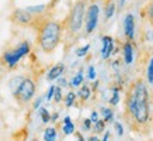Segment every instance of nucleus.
<instances>
[{
    "label": "nucleus",
    "mask_w": 153,
    "mask_h": 141,
    "mask_svg": "<svg viewBox=\"0 0 153 141\" xmlns=\"http://www.w3.org/2000/svg\"><path fill=\"white\" fill-rule=\"evenodd\" d=\"M104 127H105V122L104 120H97V122L94 123V131L102 133L104 131Z\"/></svg>",
    "instance_id": "a878e982"
},
{
    "label": "nucleus",
    "mask_w": 153,
    "mask_h": 141,
    "mask_svg": "<svg viewBox=\"0 0 153 141\" xmlns=\"http://www.w3.org/2000/svg\"><path fill=\"white\" fill-rule=\"evenodd\" d=\"M98 21H100V3H98V0H88L86 14H84V37H88L96 31Z\"/></svg>",
    "instance_id": "39448f33"
},
{
    "label": "nucleus",
    "mask_w": 153,
    "mask_h": 141,
    "mask_svg": "<svg viewBox=\"0 0 153 141\" xmlns=\"http://www.w3.org/2000/svg\"><path fill=\"white\" fill-rule=\"evenodd\" d=\"M58 133H56V128L55 127H48L45 133H44V140L45 141H55Z\"/></svg>",
    "instance_id": "a211bd4d"
},
{
    "label": "nucleus",
    "mask_w": 153,
    "mask_h": 141,
    "mask_svg": "<svg viewBox=\"0 0 153 141\" xmlns=\"http://www.w3.org/2000/svg\"><path fill=\"white\" fill-rule=\"evenodd\" d=\"M30 52H31V44H30V41L24 40V41L20 42L17 47L6 50L3 52V55H1V64L7 69H14L16 66L19 65V62L23 59L24 56H27Z\"/></svg>",
    "instance_id": "20e7f679"
},
{
    "label": "nucleus",
    "mask_w": 153,
    "mask_h": 141,
    "mask_svg": "<svg viewBox=\"0 0 153 141\" xmlns=\"http://www.w3.org/2000/svg\"><path fill=\"white\" fill-rule=\"evenodd\" d=\"M35 90H37L35 82L30 76H24V79L21 80V83L17 88V90L13 93V96L20 106H25V104H28L33 100Z\"/></svg>",
    "instance_id": "0eeeda50"
},
{
    "label": "nucleus",
    "mask_w": 153,
    "mask_h": 141,
    "mask_svg": "<svg viewBox=\"0 0 153 141\" xmlns=\"http://www.w3.org/2000/svg\"><path fill=\"white\" fill-rule=\"evenodd\" d=\"M115 131H117V136H120V137L124 134V128H122L121 123H115Z\"/></svg>",
    "instance_id": "7c9ffc66"
},
{
    "label": "nucleus",
    "mask_w": 153,
    "mask_h": 141,
    "mask_svg": "<svg viewBox=\"0 0 153 141\" xmlns=\"http://www.w3.org/2000/svg\"><path fill=\"white\" fill-rule=\"evenodd\" d=\"M42 100H44V98H39V99H38L37 102L34 103V109H38V106H39V104L42 103Z\"/></svg>",
    "instance_id": "c9c22d12"
},
{
    "label": "nucleus",
    "mask_w": 153,
    "mask_h": 141,
    "mask_svg": "<svg viewBox=\"0 0 153 141\" xmlns=\"http://www.w3.org/2000/svg\"><path fill=\"white\" fill-rule=\"evenodd\" d=\"M90 47H91L90 44H86L84 47L77 48V50H76V55L79 56V58H84V56L88 54V51H90Z\"/></svg>",
    "instance_id": "412c9836"
},
{
    "label": "nucleus",
    "mask_w": 153,
    "mask_h": 141,
    "mask_svg": "<svg viewBox=\"0 0 153 141\" xmlns=\"http://www.w3.org/2000/svg\"><path fill=\"white\" fill-rule=\"evenodd\" d=\"M74 102H76V93L74 92H69L65 98V106L66 107H72L74 104Z\"/></svg>",
    "instance_id": "aec40b11"
},
{
    "label": "nucleus",
    "mask_w": 153,
    "mask_h": 141,
    "mask_svg": "<svg viewBox=\"0 0 153 141\" xmlns=\"http://www.w3.org/2000/svg\"><path fill=\"white\" fill-rule=\"evenodd\" d=\"M53 93H55V86H51V88L48 89V93H47V96H45V98H47V100H48V102H49V100H51V99L53 98Z\"/></svg>",
    "instance_id": "2f4dec72"
},
{
    "label": "nucleus",
    "mask_w": 153,
    "mask_h": 141,
    "mask_svg": "<svg viewBox=\"0 0 153 141\" xmlns=\"http://www.w3.org/2000/svg\"><path fill=\"white\" fill-rule=\"evenodd\" d=\"M52 99H55L56 103L62 102V88L60 86H55V93H53V98Z\"/></svg>",
    "instance_id": "bb28decb"
},
{
    "label": "nucleus",
    "mask_w": 153,
    "mask_h": 141,
    "mask_svg": "<svg viewBox=\"0 0 153 141\" xmlns=\"http://www.w3.org/2000/svg\"><path fill=\"white\" fill-rule=\"evenodd\" d=\"M108 102H110V104H112V106H115V104L120 102V93H118V89H115V88L112 89V96Z\"/></svg>",
    "instance_id": "b1692460"
},
{
    "label": "nucleus",
    "mask_w": 153,
    "mask_h": 141,
    "mask_svg": "<svg viewBox=\"0 0 153 141\" xmlns=\"http://www.w3.org/2000/svg\"><path fill=\"white\" fill-rule=\"evenodd\" d=\"M122 52H124V59H125L126 65H131L134 61V47H132V42L126 41L122 45Z\"/></svg>",
    "instance_id": "ddd939ff"
},
{
    "label": "nucleus",
    "mask_w": 153,
    "mask_h": 141,
    "mask_svg": "<svg viewBox=\"0 0 153 141\" xmlns=\"http://www.w3.org/2000/svg\"><path fill=\"white\" fill-rule=\"evenodd\" d=\"M150 117L148 85L143 78H136L129 83L125 98V118L132 130L140 131L148 126Z\"/></svg>",
    "instance_id": "f257e3e1"
},
{
    "label": "nucleus",
    "mask_w": 153,
    "mask_h": 141,
    "mask_svg": "<svg viewBox=\"0 0 153 141\" xmlns=\"http://www.w3.org/2000/svg\"><path fill=\"white\" fill-rule=\"evenodd\" d=\"M34 30L37 31L38 48L47 55L53 54L56 48L59 47L62 37H63L62 21L55 20L51 16V13H45Z\"/></svg>",
    "instance_id": "f03ea898"
},
{
    "label": "nucleus",
    "mask_w": 153,
    "mask_h": 141,
    "mask_svg": "<svg viewBox=\"0 0 153 141\" xmlns=\"http://www.w3.org/2000/svg\"><path fill=\"white\" fill-rule=\"evenodd\" d=\"M83 80H84V76H83V69H80L76 75L72 78L70 80V86H73V88H79L83 85Z\"/></svg>",
    "instance_id": "2eb2a0df"
},
{
    "label": "nucleus",
    "mask_w": 153,
    "mask_h": 141,
    "mask_svg": "<svg viewBox=\"0 0 153 141\" xmlns=\"http://www.w3.org/2000/svg\"><path fill=\"white\" fill-rule=\"evenodd\" d=\"M101 113L104 114V122H111L112 120V110L111 109H105V107H102L101 109Z\"/></svg>",
    "instance_id": "393cba45"
},
{
    "label": "nucleus",
    "mask_w": 153,
    "mask_h": 141,
    "mask_svg": "<svg viewBox=\"0 0 153 141\" xmlns=\"http://www.w3.org/2000/svg\"><path fill=\"white\" fill-rule=\"evenodd\" d=\"M45 14V13H44ZM44 14H33L27 11L25 9H14L10 14V21L14 24V26H17V27H23V28H35L37 27L38 21L42 19V16Z\"/></svg>",
    "instance_id": "423d86ee"
},
{
    "label": "nucleus",
    "mask_w": 153,
    "mask_h": 141,
    "mask_svg": "<svg viewBox=\"0 0 153 141\" xmlns=\"http://www.w3.org/2000/svg\"><path fill=\"white\" fill-rule=\"evenodd\" d=\"M83 130H91V120L90 118L83 120Z\"/></svg>",
    "instance_id": "c756f323"
},
{
    "label": "nucleus",
    "mask_w": 153,
    "mask_h": 141,
    "mask_svg": "<svg viewBox=\"0 0 153 141\" xmlns=\"http://www.w3.org/2000/svg\"><path fill=\"white\" fill-rule=\"evenodd\" d=\"M58 116H59L58 113H53V114H52V116H51V122H55L56 118H58Z\"/></svg>",
    "instance_id": "4c0bfd02"
},
{
    "label": "nucleus",
    "mask_w": 153,
    "mask_h": 141,
    "mask_svg": "<svg viewBox=\"0 0 153 141\" xmlns=\"http://www.w3.org/2000/svg\"><path fill=\"white\" fill-rule=\"evenodd\" d=\"M140 17L143 20H146L153 27V0H149L148 3L142 7V10H140Z\"/></svg>",
    "instance_id": "9b49d317"
},
{
    "label": "nucleus",
    "mask_w": 153,
    "mask_h": 141,
    "mask_svg": "<svg viewBox=\"0 0 153 141\" xmlns=\"http://www.w3.org/2000/svg\"><path fill=\"white\" fill-rule=\"evenodd\" d=\"M102 7H104V21H108L114 16V13H115V9H117L115 0H105Z\"/></svg>",
    "instance_id": "f8f14e48"
},
{
    "label": "nucleus",
    "mask_w": 153,
    "mask_h": 141,
    "mask_svg": "<svg viewBox=\"0 0 153 141\" xmlns=\"http://www.w3.org/2000/svg\"><path fill=\"white\" fill-rule=\"evenodd\" d=\"M38 113H39V116H41V118H42V123H45V124H47V123L51 122V114H49V112H48V109L39 107Z\"/></svg>",
    "instance_id": "6ab92c4d"
},
{
    "label": "nucleus",
    "mask_w": 153,
    "mask_h": 141,
    "mask_svg": "<svg viewBox=\"0 0 153 141\" xmlns=\"http://www.w3.org/2000/svg\"><path fill=\"white\" fill-rule=\"evenodd\" d=\"M124 35H125L126 41L134 42L135 38V19L131 13H128L124 19Z\"/></svg>",
    "instance_id": "6e6552de"
},
{
    "label": "nucleus",
    "mask_w": 153,
    "mask_h": 141,
    "mask_svg": "<svg viewBox=\"0 0 153 141\" xmlns=\"http://www.w3.org/2000/svg\"><path fill=\"white\" fill-rule=\"evenodd\" d=\"M73 134H74V136H76V138H77V141H84L83 136H82V134H80V133H76V131H74Z\"/></svg>",
    "instance_id": "f704fd0d"
},
{
    "label": "nucleus",
    "mask_w": 153,
    "mask_h": 141,
    "mask_svg": "<svg viewBox=\"0 0 153 141\" xmlns=\"http://www.w3.org/2000/svg\"><path fill=\"white\" fill-rule=\"evenodd\" d=\"M0 79H1V74H0Z\"/></svg>",
    "instance_id": "79ce46f5"
},
{
    "label": "nucleus",
    "mask_w": 153,
    "mask_h": 141,
    "mask_svg": "<svg viewBox=\"0 0 153 141\" xmlns=\"http://www.w3.org/2000/svg\"><path fill=\"white\" fill-rule=\"evenodd\" d=\"M33 141H38V140H33Z\"/></svg>",
    "instance_id": "37998d69"
},
{
    "label": "nucleus",
    "mask_w": 153,
    "mask_h": 141,
    "mask_svg": "<svg viewBox=\"0 0 153 141\" xmlns=\"http://www.w3.org/2000/svg\"><path fill=\"white\" fill-rule=\"evenodd\" d=\"M90 120H91V123H96L98 120V113L97 112H91V114H90Z\"/></svg>",
    "instance_id": "473e14b6"
},
{
    "label": "nucleus",
    "mask_w": 153,
    "mask_h": 141,
    "mask_svg": "<svg viewBox=\"0 0 153 141\" xmlns=\"http://www.w3.org/2000/svg\"><path fill=\"white\" fill-rule=\"evenodd\" d=\"M65 65L60 62V64H56V65H53L51 68V69L48 70L47 74V80H49V82H52V80H56L59 79L60 76L63 75V72H65Z\"/></svg>",
    "instance_id": "9d476101"
},
{
    "label": "nucleus",
    "mask_w": 153,
    "mask_h": 141,
    "mask_svg": "<svg viewBox=\"0 0 153 141\" xmlns=\"http://www.w3.org/2000/svg\"><path fill=\"white\" fill-rule=\"evenodd\" d=\"M152 99H153V93H152Z\"/></svg>",
    "instance_id": "c03bdc74"
},
{
    "label": "nucleus",
    "mask_w": 153,
    "mask_h": 141,
    "mask_svg": "<svg viewBox=\"0 0 153 141\" xmlns=\"http://www.w3.org/2000/svg\"><path fill=\"white\" fill-rule=\"evenodd\" d=\"M114 52V38L110 35H104L102 37V48H101V58L102 59H108L111 54Z\"/></svg>",
    "instance_id": "1a4fd4ad"
},
{
    "label": "nucleus",
    "mask_w": 153,
    "mask_h": 141,
    "mask_svg": "<svg viewBox=\"0 0 153 141\" xmlns=\"http://www.w3.org/2000/svg\"><path fill=\"white\" fill-rule=\"evenodd\" d=\"M68 123H72V118H70L69 116H66V117L63 118V124H68Z\"/></svg>",
    "instance_id": "e433bc0d"
},
{
    "label": "nucleus",
    "mask_w": 153,
    "mask_h": 141,
    "mask_svg": "<svg viewBox=\"0 0 153 141\" xmlns=\"http://www.w3.org/2000/svg\"><path fill=\"white\" fill-rule=\"evenodd\" d=\"M58 86H66V85H68V82H66V79H63V78H62V79H58Z\"/></svg>",
    "instance_id": "72a5a7b5"
},
{
    "label": "nucleus",
    "mask_w": 153,
    "mask_h": 141,
    "mask_svg": "<svg viewBox=\"0 0 153 141\" xmlns=\"http://www.w3.org/2000/svg\"><path fill=\"white\" fill-rule=\"evenodd\" d=\"M108 138H110V133L107 131L105 134H104V138H102V141H108Z\"/></svg>",
    "instance_id": "ea45409f"
},
{
    "label": "nucleus",
    "mask_w": 153,
    "mask_h": 141,
    "mask_svg": "<svg viewBox=\"0 0 153 141\" xmlns=\"http://www.w3.org/2000/svg\"><path fill=\"white\" fill-rule=\"evenodd\" d=\"M124 3H125V0H120V3H118V9H120V7H122V6H124Z\"/></svg>",
    "instance_id": "a19ab883"
},
{
    "label": "nucleus",
    "mask_w": 153,
    "mask_h": 141,
    "mask_svg": "<svg viewBox=\"0 0 153 141\" xmlns=\"http://www.w3.org/2000/svg\"><path fill=\"white\" fill-rule=\"evenodd\" d=\"M87 141H100V140H98V138H97V136H91V137H90V138H88Z\"/></svg>",
    "instance_id": "58836bf2"
},
{
    "label": "nucleus",
    "mask_w": 153,
    "mask_h": 141,
    "mask_svg": "<svg viewBox=\"0 0 153 141\" xmlns=\"http://www.w3.org/2000/svg\"><path fill=\"white\" fill-rule=\"evenodd\" d=\"M88 0H76L66 19L62 21L63 26V34L66 37V42L69 45H73L77 42L82 35H83V27H84V14H86V7H87Z\"/></svg>",
    "instance_id": "7ed1b4c3"
},
{
    "label": "nucleus",
    "mask_w": 153,
    "mask_h": 141,
    "mask_svg": "<svg viewBox=\"0 0 153 141\" xmlns=\"http://www.w3.org/2000/svg\"><path fill=\"white\" fill-rule=\"evenodd\" d=\"M90 94H91V90H90V88H88L87 85H82V88H80L79 93H77V96H79L83 102H86V100H88L90 99Z\"/></svg>",
    "instance_id": "f3484780"
},
{
    "label": "nucleus",
    "mask_w": 153,
    "mask_h": 141,
    "mask_svg": "<svg viewBox=\"0 0 153 141\" xmlns=\"http://www.w3.org/2000/svg\"><path fill=\"white\" fill-rule=\"evenodd\" d=\"M25 10H27V11H30V13H33V14H37V16H39V14H44V13H49V11H48L47 4L28 6V7H25Z\"/></svg>",
    "instance_id": "4468645a"
},
{
    "label": "nucleus",
    "mask_w": 153,
    "mask_h": 141,
    "mask_svg": "<svg viewBox=\"0 0 153 141\" xmlns=\"http://www.w3.org/2000/svg\"><path fill=\"white\" fill-rule=\"evenodd\" d=\"M148 82L150 85H153V56L150 58L148 65Z\"/></svg>",
    "instance_id": "5701e85b"
},
{
    "label": "nucleus",
    "mask_w": 153,
    "mask_h": 141,
    "mask_svg": "<svg viewBox=\"0 0 153 141\" xmlns=\"http://www.w3.org/2000/svg\"><path fill=\"white\" fill-rule=\"evenodd\" d=\"M74 124L73 123H68V124H63V127H62V131H63V134L65 136H70V134H73L74 133Z\"/></svg>",
    "instance_id": "4be33fe9"
},
{
    "label": "nucleus",
    "mask_w": 153,
    "mask_h": 141,
    "mask_svg": "<svg viewBox=\"0 0 153 141\" xmlns=\"http://www.w3.org/2000/svg\"><path fill=\"white\" fill-rule=\"evenodd\" d=\"M58 3H59V0H51V2H49V3H48V4H47V7H48V11H49V13H52V10L55 9V7H56V4H58Z\"/></svg>",
    "instance_id": "c85d7f7f"
},
{
    "label": "nucleus",
    "mask_w": 153,
    "mask_h": 141,
    "mask_svg": "<svg viewBox=\"0 0 153 141\" xmlns=\"http://www.w3.org/2000/svg\"><path fill=\"white\" fill-rule=\"evenodd\" d=\"M24 79V76H21V75H19V76H13L11 79H10V82H9V88H10V92L11 93H14L16 90H17V88L20 86V83H21V80Z\"/></svg>",
    "instance_id": "dca6fc26"
},
{
    "label": "nucleus",
    "mask_w": 153,
    "mask_h": 141,
    "mask_svg": "<svg viewBox=\"0 0 153 141\" xmlns=\"http://www.w3.org/2000/svg\"><path fill=\"white\" fill-rule=\"evenodd\" d=\"M96 76H97V74H96V68H94L93 65H90L87 68V78L90 80H94L96 79Z\"/></svg>",
    "instance_id": "cd10ccee"
}]
</instances>
